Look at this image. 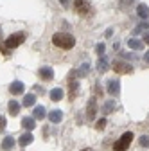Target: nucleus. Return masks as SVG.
Segmentation results:
<instances>
[{
  "mask_svg": "<svg viewBox=\"0 0 149 151\" xmlns=\"http://www.w3.org/2000/svg\"><path fill=\"white\" fill-rule=\"evenodd\" d=\"M52 43L56 47H59V49L68 50V49H72L74 45H76V38H74L72 34H68V32H56L52 36Z\"/></svg>",
  "mask_w": 149,
  "mask_h": 151,
  "instance_id": "obj_1",
  "label": "nucleus"
},
{
  "mask_svg": "<svg viewBox=\"0 0 149 151\" xmlns=\"http://www.w3.org/2000/svg\"><path fill=\"white\" fill-rule=\"evenodd\" d=\"M131 140H133V133H131V131H126V133L115 142L113 149H115V151H126V149L129 147V144H131Z\"/></svg>",
  "mask_w": 149,
  "mask_h": 151,
  "instance_id": "obj_2",
  "label": "nucleus"
},
{
  "mask_svg": "<svg viewBox=\"0 0 149 151\" xmlns=\"http://www.w3.org/2000/svg\"><path fill=\"white\" fill-rule=\"evenodd\" d=\"M24 42H25V34L24 32H14V34H11L7 40H6V45L9 49H16L18 45H22Z\"/></svg>",
  "mask_w": 149,
  "mask_h": 151,
  "instance_id": "obj_3",
  "label": "nucleus"
},
{
  "mask_svg": "<svg viewBox=\"0 0 149 151\" xmlns=\"http://www.w3.org/2000/svg\"><path fill=\"white\" fill-rule=\"evenodd\" d=\"M74 9H76V13L81 14V16L90 14V4L86 0H74Z\"/></svg>",
  "mask_w": 149,
  "mask_h": 151,
  "instance_id": "obj_4",
  "label": "nucleus"
},
{
  "mask_svg": "<svg viewBox=\"0 0 149 151\" xmlns=\"http://www.w3.org/2000/svg\"><path fill=\"white\" fill-rule=\"evenodd\" d=\"M113 70H115L117 74H131V72H133V67L129 65V63L117 61V63H113Z\"/></svg>",
  "mask_w": 149,
  "mask_h": 151,
  "instance_id": "obj_5",
  "label": "nucleus"
},
{
  "mask_svg": "<svg viewBox=\"0 0 149 151\" xmlns=\"http://www.w3.org/2000/svg\"><path fill=\"white\" fill-rule=\"evenodd\" d=\"M119 92H120V81L119 79L108 81V93H110V96H117Z\"/></svg>",
  "mask_w": 149,
  "mask_h": 151,
  "instance_id": "obj_6",
  "label": "nucleus"
},
{
  "mask_svg": "<svg viewBox=\"0 0 149 151\" xmlns=\"http://www.w3.org/2000/svg\"><path fill=\"white\" fill-rule=\"evenodd\" d=\"M24 90H25V86H24L22 81H14V83L9 85V92L13 96H20V93H24Z\"/></svg>",
  "mask_w": 149,
  "mask_h": 151,
  "instance_id": "obj_7",
  "label": "nucleus"
},
{
  "mask_svg": "<svg viewBox=\"0 0 149 151\" xmlns=\"http://www.w3.org/2000/svg\"><path fill=\"white\" fill-rule=\"evenodd\" d=\"M38 74H40V78H42L43 81H50V79L54 78V72H52V68H50V67H42Z\"/></svg>",
  "mask_w": 149,
  "mask_h": 151,
  "instance_id": "obj_8",
  "label": "nucleus"
},
{
  "mask_svg": "<svg viewBox=\"0 0 149 151\" xmlns=\"http://www.w3.org/2000/svg\"><path fill=\"white\" fill-rule=\"evenodd\" d=\"M95 111H97V103H95V99H90L86 117H88V119H94V117H95Z\"/></svg>",
  "mask_w": 149,
  "mask_h": 151,
  "instance_id": "obj_9",
  "label": "nucleus"
},
{
  "mask_svg": "<svg viewBox=\"0 0 149 151\" xmlns=\"http://www.w3.org/2000/svg\"><path fill=\"white\" fill-rule=\"evenodd\" d=\"M128 47L133 50H140V49H144V42L137 40V38H131V40H128Z\"/></svg>",
  "mask_w": 149,
  "mask_h": 151,
  "instance_id": "obj_10",
  "label": "nucleus"
},
{
  "mask_svg": "<svg viewBox=\"0 0 149 151\" xmlns=\"http://www.w3.org/2000/svg\"><path fill=\"white\" fill-rule=\"evenodd\" d=\"M68 88H70V96H68V97H70V101H72L74 97H76V96H77V88H79V83H77V81H74V79L70 78V83H68Z\"/></svg>",
  "mask_w": 149,
  "mask_h": 151,
  "instance_id": "obj_11",
  "label": "nucleus"
},
{
  "mask_svg": "<svg viewBox=\"0 0 149 151\" xmlns=\"http://www.w3.org/2000/svg\"><path fill=\"white\" fill-rule=\"evenodd\" d=\"M61 119H63V113H61L59 110H52V111L49 113V121L54 122V124H56V122H59Z\"/></svg>",
  "mask_w": 149,
  "mask_h": 151,
  "instance_id": "obj_12",
  "label": "nucleus"
},
{
  "mask_svg": "<svg viewBox=\"0 0 149 151\" xmlns=\"http://www.w3.org/2000/svg\"><path fill=\"white\" fill-rule=\"evenodd\" d=\"M32 140H34V137H32L31 133H24V135H22L20 139H18V144H20L22 147H25V146H29V144H31Z\"/></svg>",
  "mask_w": 149,
  "mask_h": 151,
  "instance_id": "obj_13",
  "label": "nucleus"
},
{
  "mask_svg": "<svg viewBox=\"0 0 149 151\" xmlns=\"http://www.w3.org/2000/svg\"><path fill=\"white\" fill-rule=\"evenodd\" d=\"M108 68H110V65H108V60L104 58V56H101V58H99V61H97V70H99L101 74H104Z\"/></svg>",
  "mask_w": 149,
  "mask_h": 151,
  "instance_id": "obj_14",
  "label": "nucleus"
},
{
  "mask_svg": "<svg viewBox=\"0 0 149 151\" xmlns=\"http://www.w3.org/2000/svg\"><path fill=\"white\" fill-rule=\"evenodd\" d=\"M22 128H25V129H34L36 128V124H34V117H24L22 119Z\"/></svg>",
  "mask_w": 149,
  "mask_h": 151,
  "instance_id": "obj_15",
  "label": "nucleus"
},
{
  "mask_svg": "<svg viewBox=\"0 0 149 151\" xmlns=\"http://www.w3.org/2000/svg\"><path fill=\"white\" fill-rule=\"evenodd\" d=\"M7 108H9V115H18L20 113V104H18L16 101H9V104H7Z\"/></svg>",
  "mask_w": 149,
  "mask_h": 151,
  "instance_id": "obj_16",
  "label": "nucleus"
},
{
  "mask_svg": "<svg viewBox=\"0 0 149 151\" xmlns=\"http://www.w3.org/2000/svg\"><path fill=\"white\" fill-rule=\"evenodd\" d=\"M50 99H52V101H61V99H63V90H61V88L50 90Z\"/></svg>",
  "mask_w": 149,
  "mask_h": 151,
  "instance_id": "obj_17",
  "label": "nucleus"
},
{
  "mask_svg": "<svg viewBox=\"0 0 149 151\" xmlns=\"http://www.w3.org/2000/svg\"><path fill=\"white\" fill-rule=\"evenodd\" d=\"M137 14H138L140 18H147V16H149V7H147L145 4H140V6L137 7Z\"/></svg>",
  "mask_w": 149,
  "mask_h": 151,
  "instance_id": "obj_18",
  "label": "nucleus"
},
{
  "mask_svg": "<svg viewBox=\"0 0 149 151\" xmlns=\"http://www.w3.org/2000/svg\"><path fill=\"white\" fill-rule=\"evenodd\" d=\"M13 146H14V139L6 137L4 142H2V149H4V151H9V149H13Z\"/></svg>",
  "mask_w": 149,
  "mask_h": 151,
  "instance_id": "obj_19",
  "label": "nucleus"
},
{
  "mask_svg": "<svg viewBox=\"0 0 149 151\" xmlns=\"http://www.w3.org/2000/svg\"><path fill=\"white\" fill-rule=\"evenodd\" d=\"M45 117V108L43 106H36L34 108V119H43Z\"/></svg>",
  "mask_w": 149,
  "mask_h": 151,
  "instance_id": "obj_20",
  "label": "nucleus"
},
{
  "mask_svg": "<svg viewBox=\"0 0 149 151\" xmlns=\"http://www.w3.org/2000/svg\"><path fill=\"white\" fill-rule=\"evenodd\" d=\"M115 110V101H108V103H104V106H102V111L104 113H111Z\"/></svg>",
  "mask_w": 149,
  "mask_h": 151,
  "instance_id": "obj_21",
  "label": "nucleus"
},
{
  "mask_svg": "<svg viewBox=\"0 0 149 151\" xmlns=\"http://www.w3.org/2000/svg\"><path fill=\"white\" fill-rule=\"evenodd\" d=\"M34 103H36V96H34V93H29V96L24 97V104L25 106H32Z\"/></svg>",
  "mask_w": 149,
  "mask_h": 151,
  "instance_id": "obj_22",
  "label": "nucleus"
},
{
  "mask_svg": "<svg viewBox=\"0 0 149 151\" xmlns=\"http://www.w3.org/2000/svg\"><path fill=\"white\" fill-rule=\"evenodd\" d=\"M88 72H90V65L85 63V65H81V68L77 70V76H79V78H83V76H86Z\"/></svg>",
  "mask_w": 149,
  "mask_h": 151,
  "instance_id": "obj_23",
  "label": "nucleus"
},
{
  "mask_svg": "<svg viewBox=\"0 0 149 151\" xmlns=\"http://www.w3.org/2000/svg\"><path fill=\"white\" fill-rule=\"evenodd\" d=\"M140 146H142V147H149V137L142 135V137H140Z\"/></svg>",
  "mask_w": 149,
  "mask_h": 151,
  "instance_id": "obj_24",
  "label": "nucleus"
},
{
  "mask_svg": "<svg viewBox=\"0 0 149 151\" xmlns=\"http://www.w3.org/2000/svg\"><path fill=\"white\" fill-rule=\"evenodd\" d=\"M0 52L7 56V54H11V49H9V47H7L6 43H0Z\"/></svg>",
  "mask_w": 149,
  "mask_h": 151,
  "instance_id": "obj_25",
  "label": "nucleus"
},
{
  "mask_svg": "<svg viewBox=\"0 0 149 151\" xmlns=\"http://www.w3.org/2000/svg\"><path fill=\"white\" fill-rule=\"evenodd\" d=\"M95 128H97V129H104V128H106V119H101V121H97Z\"/></svg>",
  "mask_w": 149,
  "mask_h": 151,
  "instance_id": "obj_26",
  "label": "nucleus"
},
{
  "mask_svg": "<svg viewBox=\"0 0 149 151\" xmlns=\"http://www.w3.org/2000/svg\"><path fill=\"white\" fill-rule=\"evenodd\" d=\"M133 2H135V0H120V6L122 7H128V6H131Z\"/></svg>",
  "mask_w": 149,
  "mask_h": 151,
  "instance_id": "obj_27",
  "label": "nucleus"
},
{
  "mask_svg": "<svg viewBox=\"0 0 149 151\" xmlns=\"http://www.w3.org/2000/svg\"><path fill=\"white\" fill-rule=\"evenodd\" d=\"M104 49H106V47H104V43H99V45H97V52H99V56H102V54H104Z\"/></svg>",
  "mask_w": 149,
  "mask_h": 151,
  "instance_id": "obj_28",
  "label": "nucleus"
},
{
  "mask_svg": "<svg viewBox=\"0 0 149 151\" xmlns=\"http://www.w3.org/2000/svg\"><path fill=\"white\" fill-rule=\"evenodd\" d=\"M6 128V117H0V129Z\"/></svg>",
  "mask_w": 149,
  "mask_h": 151,
  "instance_id": "obj_29",
  "label": "nucleus"
},
{
  "mask_svg": "<svg viewBox=\"0 0 149 151\" xmlns=\"http://www.w3.org/2000/svg\"><path fill=\"white\" fill-rule=\"evenodd\" d=\"M59 2L65 6V7H68V6H72V0H59Z\"/></svg>",
  "mask_w": 149,
  "mask_h": 151,
  "instance_id": "obj_30",
  "label": "nucleus"
},
{
  "mask_svg": "<svg viewBox=\"0 0 149 151\" xmlns=\"http://www.w3.org/2000/svg\"><path fill=\"white\" fill-rule=\"evenodd\" d=\"M144 43H147V45H149V32H145V34H144Z\"/></svg>",
  "mask_w": 149,
  "mask_h": 151,
  "instance_id": "obj_31",
  "label": "nucleus"
},
{
  "mask_svg": "<svg viewBox=\"0 0 149 151\" xmlns=\"http://www.w3.org/2000/svg\"><path fill=\"white\" fill-rule=\"evenodd\" d=\"M144 60H145V61H147V63H149V50H147V52H145V54H144Z\"/></svg>",
  "mask_w": 149,
  "mask_h": 151,
  "instance_id": "obj_32",
  "label": "nucleus"
},
{
  "mask_svg": "<svg viewBox=\"0 0 149 151\" xmlns=\"http://www.w3.org/2000/svg\"><path fill=\"white\" fill-rule=\"evenodd\" d=\"M83 151H92V149H90V147H85V149H83Z\"/></svg>",
  "mask_w": 149,
  "mask_h": 151,
  "instance_id": "obj_33",
  "label": "nucleus"
},
{
  "mask_svg": "<svg viewBox=\"0 0 149 151\" xmlns=\"http://www.w3.org/2000/svg\"><path fill=\"white\" fill-rule=\"evenodd\" d=\"M0 36H2V31H0Z\"/></svg>",
  "mask_w": 149,
  "mask_h": 151,
  "instance_id": "obj_34",
  "label": "nucleus"
}]
</instances>
